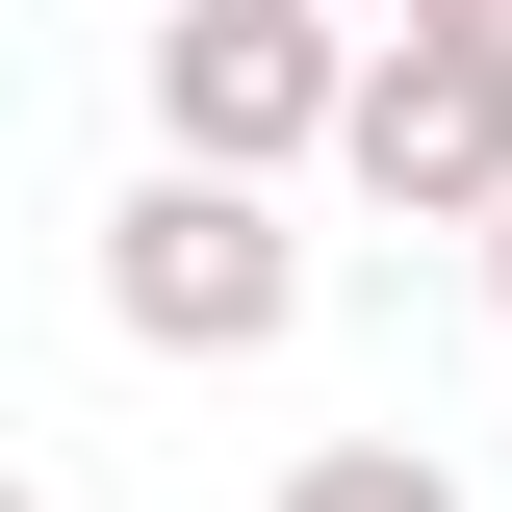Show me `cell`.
<instances>
[{"label": "cell", "mask_w": 512, "mask_h": 512, "mask_svg": "<svg viewBox=\"0 0 512 512\" xmlns=\"http://www.w3.org/2000/svg\"><path fill=\"white\" fill-rule=\"evenodd\" d=\"M282 512H461V461H436V436H308Z\"/></svg>", "instance_id": "4"}, {"label": "cell", "mask_w": 512, "mask_h": 512, "mask_svg": "<svg viewBox=\"0 0 512 512\" xmlns=\"http://www.w3.org/2000/svg\"><path fill=\"white\" fill-rule=\"evenodd\" d=\"M410 52H461V77H512V0H410Z\"/></svg>", "instance_id": "5"}, {"label": "cell", "mask_w": 512, "mask_h": 512, "mask_svg": "<svg viewBox=\"0 0 512 512\" xmlns=\"http://www.w3.org/2000/svg\"><path fill=\"white\" fill-rule=\"evenodd\" d=\"M26 512H77V487H26Z\"/></svg>", "instance_id": "7"}, {"label": "cell", "mask_w": 512, "mask_h": 512, "mask_svg": "<svg viewBox=\"0 0 512 512\" xmlns=\"http://www.w3.org/2000/svg\"><path fill=\"white\" fill-rule=\"evenodd\" d=\"M103 333L128 359H282L308 333V231H282V180H154L103 205Z\"/></svg>", "instance_id": "2"}, {"label": "cell", "mask_w": 512, "mask_h": 512, "mask_svg": "<svg viewBox=\"0 0 512 512\" xmlns=\"http://www.w3.org/2000/svg\"><path fill=\"white\" fill-rule=\"evenodd\" d=\"M333 180H359L384 231H512V77H461V52H410V26H384L359 154H333Z\"/></svg>", "instance_id": "3"}, {"label": "cell", "mask_w": 512, "mask_h": 512, "mask_svg": "<svg viewBox=\"0 0 512 512\" xmlns=\"http://www.w3.org/2000/svg\"><path fill=\"white\" fill-rule=\"evenodd\" d=\"M359 26L333 0H154V154L180 180H308V154H359Z\"/></svg>", "instance_id": "1"}, {"label": "cell", "mask_w": 512, "mask_h": 512, "mask_svg": "<svg viewBox=\"0 0 512 512\" xmlns=\"http://www.w3.org/2000/svg\"><path fill=\"white\" fill-rule=\"evenodd\" d=\"M487 308H512V231H487Z\"/></svg>", "instance_id": "6"}]
</instances>
